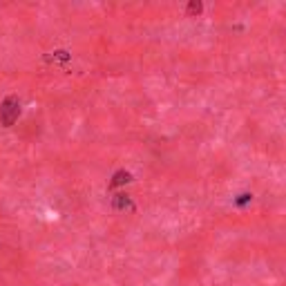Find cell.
<instances>
[{"mask_svg": "<svg viewBox=\"0 0 286 286\" xmlns=\"http://www.w3.org/2000/svg\"><path fill=\"white\" fill-rule=\"evenodd\" d=\"M123 206H128V199L123 197V195H119V199L114 201V208H123Z\"/></svg>", "mask_w": 286, "mask_h": 286, "instance_id": "cell-3", "label": "cell"}, {"mask_svg": "<svg viewBox=\"0 0 286 286\" xmlns=\"http://www.w3.org/2000/svg\"><path fill=\"white\" fill-rule=\"evenodd\" d=\"M190 12H201V5H199V2H193V5H190Z\"/></svg>", "mask_w": 286, "mask_h": 286, "instance_id": "cell-4", "label": "cell"}, {"mask_svg": "<svg viewBox=\"0 0 286 286\" xmlns=\"http://www.w3.org/2000/svg\"><path fill=\"white\" fill-rule=\"evenodd\" d=\"M130 181V172H117V175H114V181H112V188H117V186H121V183H128Z\"/></svg>", "mask_w": 286, "mask_h": 286, "instance_id": "cell-2", "label": "cell"}, {"mask_svg": "<svg viewBox=\"0 0 286 286\" xmlns=\"http://www.w3.org/2000/svg\"><path fill=\"white\" fill-rule=\"evenodd\" d=\"M18 114H20V103H18V99L16 96H7L2 107H0V121H2V125H14Z\"/></svg>", "mask_w": 286, "mask_h": 286, "instance_id": "cell-1", "label": "cell"}]
</instances>
